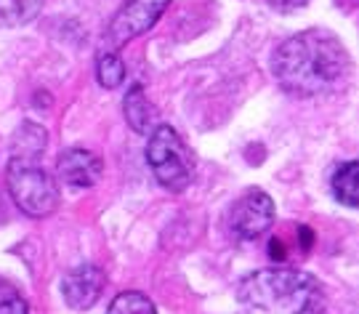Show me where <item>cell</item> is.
Here are the masks:
<instances>
[{"instance_id": "8", "label": "cell", "mask_w": 359, "mask_h": 314, "mask_svg": "<svg viewBox=\"0 0 359 314\" xmlns=\"http://www.w3.org/2000/svg\"><path fill=\"white\" fill-rule=\"evenodd\" d=\"M56 168H59L62 182L69 184L72 189H88V186H93V184L102 179L104 163L99 155L75 146V149H67V152L59 155Z\"/></svg>"}, {"instance_id": "16", "label": "cell", "mask_w": 359, "mask_h": 314, "mask_svg": "<svg viewBox=\"0 0 359 314\" xmlns=\"http://www.w3.org/2000/svg\"><path fill=\"white\" fill-rule=\"evenodd\" d=\"M266 3L280 13H290V11H298V8L309 6V0H266Z\"/></svg>"}, {"instance_id": "14", "label": "cell", "mask_w": 359, "mask_h": 314, "mask_svg": "<svg viewBox=\"0 0 359 314\" xmlns=\"http://www.w3.org/2000/svg\"><path fill=\"white\" fill-rule=\"evenodd\" d=\"M107 314H157L154 303L144 293H120L115 301L109 303Z\"/></svg>"}, {"instance_id": "12", "label": "cell", "mask_w": 359, "mask_h": 314, "mask_svg": "<svg viewBox=\"0 0 359 314\" xmlns=\"http://www.w3.org/2000/svg\"><path fill=\"white\" fill-rule=\"evenodd\" d=\"M43 0H0V27H22L38 16Z\"/></svg>"}, {"instance_id": "6", "label": "cell", "mask_w": 359, "mask_h": 314, "mask_svg": "<svg viewBox=\"0 0 359 314\" xmlns=\"http://www.w3.org/2000/svg\"><path fill=\"white\" fill-rule=\"evenodd\" d=\"M170 0H126L123 8L115 13V19L109 22V43L112 46H126L128 40L139 38L144 32H149L157 19L165 13Z\"/></svg>"}, {"instance_id": "11", "label": "cell", "mask_w": 359, "mask_h": 314, "mask_svg": "<svg viewBox=\"0 0 359 314\" xmlns=\"http://www.w3.org/2000/svg\"><path fill=\"white\" fill-rule=\"evenodd\" d=\"M46 142H48L46 128H40L35 123H22L16 136H13V157H29V160H35L46 149Z\"/></svg>"}, {"instance_id": "15", "label": "cell", "mask_w": 359, "mask_h": 314, "mask_svg": "<svg viewBox=\"0 0 359 314\" xmlns=\"http://www.w3.org/2000/svg\"><path fill=\"white\" fill-rule=\"evenodd\" d=\"M0 314H27V301L8 282H0Z\"/></svg>"}, {"instance_id": "1", "label": "cell", "mask_w": 359, "mask_h": 314, "mask_svg": "<svg viewBox=\"0 0 359 314\" xmlns=\"http://www.w3.org/2000/svg\"><path fill=\"white\" fill-rule=\"evenodd\" d=\"M348 53L327 29H306L287 38L271 59L280 88L293 96H320L335 91L348 75Z\"/></svg>"}, {"instance_id": "2", "label": "cell", "mask_w": 359, "mask_h": 314, "mask_svg": "<svg viewBox=\"0 0 359 314\" xmlns=\"http://www.w3.org/2000/svg\"><path fill=\"white\" fill-rule=\"evenodd\" d=\"M237 299L250 314H322L325 293L301 269H258L240 282Z\"/></svg>"}, {"instance_id": "5", "label": "cell", "mask_w": 359, "mask_h": 314, "mask_svg": "<svg viewBox=\"0 0 359 314\" xmlns=\"http://www.w3.org/2000/svg\"><path fill=\"white\" fill-rule=\"evenodd\" d=\"M274 203L264 189H250L245 192L229 210V229L237 240H258L261 235L269 232L274 224Z\"/></svg>"}, {"instance_id": "3", "label": "cell", "mask_w": 359, "mask_h": 314, "mask_svg": "<svg viewBox=\"0 0 359 314\" xmlns=\"http://www.w3.org/2000/svg\"><path fill=\"white\" fill-rule=\"evenodd\" d=\"M6 184L13 203L29 219H46L59 205V186L53 176L29 157H11L6 168Z\"/></svg>"}, {"instance_id": "9", "label": "cell", "mask_w": 359, "mask_h": 314, "mask_svg": "<svg viewBox=\"0 0 359 314\" xmlns=\"http://www.w3.org/2000/svg\"><path fill=\"white\" fill-rule=\"evenodd\" d=\"M123 109H126V120H128V125L136 133H144V136H147V133L154 128L157 112H154L152 102L147 99V93H144L142 86H133V88H130L128 96H126Z\"/></svg>"}, {"instance_id": "4", "label": "cell", "mask_w": 359, "mask_h": 314, "mask_svg": "<svg viewBox=\"0 0 359 314\" xmlns=\"http://www.w3.org/2000/svg\"><path fill=\"white\" fill-rule=\"evenodd\" d=\"M147 163L157 184L168 192H184L194 179L192 152L170 125H157L149 131Z\"/></svg>"}, {"instance_id": "13", "label": "cell", "mask_w": 359, "mask_h": 314, "mask_svg": "<svg viewBox=\"0 0 359 314\" xmlns=\"http://www.w3.org/2000/svg\"><path fill=\"white\" fill-rule=\"evenodd\" d=\"M126 75H128L126 62L115 51H104L99 56V62H96V78H99V83H102L104 88H109V91L120 88Z\"/></svg>"}, {"instance_id": "10", "label": "cell", "mask_w": 359, "mask_h": 314, "mask_svg": "<svg viewBox=\"0 0 359 314\" xmlns=\"http://www.w3.org/2000/svg\"><path fill=\"white\" fill-rule=\"evenodd\" d=\"M357 173H359L357 160H348L344 165H338V170L333 173V195H335V200L344 203L346 208H357L359 205Z\"/></svg>"}, {"instance_id": "7", "label": "cell", "mask_w": 359, "mask_h": 314, "mask_svg": "<svg viewBox=\"0 0 359 314\" xmlns=\"http://www.w3.org/2000/svg\"><path fill=\"white\" fill-rule=\"evenodd\" d=\"M107 277L96 264H80L62 282V296L72 309H88L99 301Z\"/></svg>"}]
</instances>
